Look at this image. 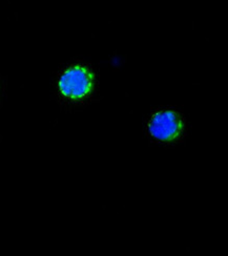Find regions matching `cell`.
<instances>
[{"mask_svg":"<svg viewBox=\"0 0 228 256\" xmlns=\"http://www.w3.org/2000/svg\"><path fill=\"white\" fill-rule=\"evenodd\" d=\"M7 81L6 78L3 76L2 74H0V108H2L5 98H6V94H7Z\"/></svg>","mask_w":228,"mask_h":256,"instance_id":"cell-3","label":"cell"},{"mask_svg":"<svg viewBox=\"0 0 228 256\" xmlns=\"http://www.w3.org/2000/svg\"><path fill=\"white\" fill-rule=\"evenodd\" d=\"M189 130L190 124L185 112L170 105L150 110L142 123V132L147 144L165 149L185 144Z\"/></svg>","mask_w":228,"mask_h":256,"instance_id":"cell-2","label":"cell"},{"mask_svg":"<svg viewBox=\"0 0 228 256\" xmlns=\"http://www.w3.org/2000/svg\"><path fill=\"white\" fill-rule=\"evenodd\" d=\"M51 94L64 112L83 110L99 99V72L84 58L69 59L54 72Z\"/></svg>","mask_w":228,"mask_h":256,"instance_id":"cell-1","label":"cell"}]
</instances>
